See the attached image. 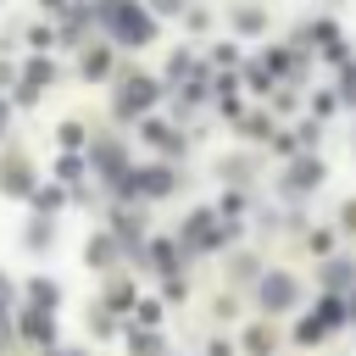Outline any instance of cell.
<instances>
[{"label":"cell","instance_id":"3","mask_svg":"<svg viewBox=\"0 0 356 356\" xmlns=\"http://www.w3.org/2000/svg\"><path fill=\"white\" fill-rule=\"evenodd\" d=\"M289 289H295L289 278H267V289H261V300H267V306H284V300H289Z\"/></svg>","mask_w":356,"mask_h":356},{"label":"cell","instance_id":"8","mask_svg":"<svg viewBox=\"0 0 356 356\" xmlns=\"http://www.w3.org/2000/svg\"><path fill=\"white\" fill-rule=\"evenodd\" d=\"M0 134H6V100H0Z\"/></svg>","mask_w":356,"mask_h":356},{"label":"cell","instance_id":"5","mask_svg":"<svg viewBox=\"0 0 356 356\" xmlns=\"http://www.w3.org/2000/svg\"><path fill=\"white\" fill-rule=\"evenodd\" d=\"M22 328H28V339H50V317H39V312H28Z\"/></svg>","mask_w":356,"mask_h":356},{"label":"cell","instance_id":"2","mask_svg":"<svg viewBox=\"0 0 356 356\" xmlns=\"http://www.w3.org/2000/svg\"><path fill=\"white\" fill-rule=\"evenodd\" d=\"M0 184H6L11 195H28V167H22V161H6V167H0Z\"/></svg>","mask_w":356,"mask_h":356},{"label":"cell","instance_id":"9","mask_svg":"<svg viewBox=\"0 0 356 356\" xmlns=\"http://www.w3.org/2000/svg\"><path fill=\"white\" fill-rule=\"evenodd\" d=\"M44 6H50V11H56V6H61V0H44Z\"/></svg>","mask_w":356,"mask_h":356},{"label":"cell","instance_id":"1","mask_svg":"<svg viewBox=\"0 0 356 356\" xmlns=\"http://www.w3.org/2000/svg\"><path fill=\"white\" fill-rule=\"evenodd\" d=\"M95 17H100L122 44H145V39H150V17H145L139 6H128V0H100Z\"/></svg>","mask_w":356,"mask_h":356},{"label":"cell","instance_id":"7","mask_svg":"<svg viewBox=\"0 0 356 356\" xmlns=\"http://www.w3.org/2000/svg\"><path fill=\"white\" fill-rule=\"evenodd\" d=\"M28 289H33V300H39V306H50V300H56V284H28Z\"/></svg>","mask_w":356,"mask_h":356},{"label":"cell","instance_id":"4","mask_svg":"<svg viewBox=\"0 0 356 356\" xmlns=\"http://www.w3.org/2000/svg\"><path fill=\"white\" fill-rule=\"evenodd\" d=\"M145 100H150V83H145V78L122 89V111H134V106H145Z\"/></svg>","mask_w":356,"mask_h":356},{"label":"cell","instance_id":"6","mask_svg":"<svg viewBox=\"0 0 356 356\" xmlns=\"http://www.w3.org/2000/svg\"><path fill=\"white\" fill-rule=\"evenodd\" d=\"M83 72L100 78V72H106V50H89V56H83Z\"/></svg>","mask_w":356,"mask_h":356}]
</instances>
